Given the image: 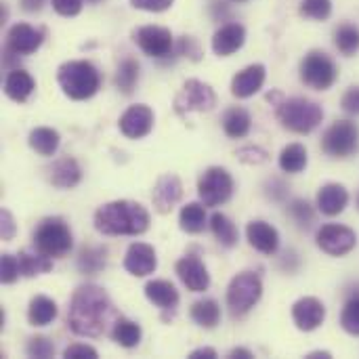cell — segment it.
Returning <instances> with one entry per match:
<instances>
[{
    "instance_id": "22",
    "label": "cell",
    "mask_w": 359,
    "mask_h": 359,
    "mask_svg": "<svg viewBox=\"0 0 359 359\" xmlns=\"http://www.w3.org/2000/svg\"><path fill=\"white\" fill-rule=\"evenodd\" d=\"M80 179H82V168L69 156H65V158L53 162V166H48V181L59 189H72L80 183Z\"/></svg>"
},
{
    "instance_id": "35",
    "label": "cell",
    "mask_w": 359,
    "mask_h": 359,
    "mask_svg": "<svg viewBox=\"0 0 359 359\" xmlns=\"http://www.w3.org/2000/svg\"><path fill=\"white\" fill-rule=\"evenodd\" d=\"M111 339L124 347V349H133L141 343V328L139 324L126 320V318H118L114 328H111Z\"/></svg>"
},
{
    "instance_id": "48",
    "label": "cell",
    "mask_w": 359,
    "mask_h": 359,
    "mask_svg": "<svg viewBox=\"0 0 359 359\" xmlns=\"http://www.w3.org/2000/svg\"><path fill=\"white\" fill-rule=\"evenodd\" d=\"M0 221H2V240H11L15 236V229H17L11 212L8 210H2L0 212Z\"/></svg>"
},
{
    "instance_id": "9",
    "label": "cell",
    "mask_w": 359,
    "mask_h": 359,
    "mask_svg": "<svg viewBox=\"0 0 359 359\" xmlns=\"http://www.w3.org/2000/svg\"><path fill=\"white\" fill-rule=\"evenodd\" d=\"M198 196H200L204 206L215 208V206L227 204L231 200V196H233V179H231V175L221 166L208 168L198 181Z\"/></svg>"
},
{
    "instance_id": "7",
    "label": "cell",
    "mask_w": 359,
    "mask_h": 359,
    "mask_svg": "<svg viewBox=\"0 0 359 359\" xmlns=\"http://www.w3.org/2000/svg\"><path fill=\"white\" fill-rule=\"evenodd\" d=\"M339 78V67L330 55L322 50H311L301 61V80L313 90H328Z\"/></svg>"
},
{
    "instance_id": "52",
    "label": "cell",
    "mask_w": 359,
    "mask_h": 359,
    "mask_svg": "<svg viewBox=\"0 0 359 359\" xmlns=\"http://www.w3.org/2000/svg\"><path fill=\"white\" fill-rule=\"evenodd\" d=\"M313 358H330V353H328V351H324V353H311L309 359H313Z\"/></svg>"
},
{
    "instance_id": "43",
    "label": "cell",
    "mask_w": 359,
    "mask_h": 359,
    "mask_svg": "<svg viewBox=\"0 0 359 359\" xmlns=\"http://www.w3.org/2000/svg\"><path fill=\"white\" fill-rule=\"evenodd\" d=\"M175 50H177L179 55H187L191 61H200V57H202V50H200L198 42H196L191 36H183V38L175 44Z\"/></svg>"
},
{
    "instance_id": "27",
    "label": "cell",
    "mask_w": 359,
    "mask_h": 359,
    "mask_svg": "<svg viewBox=\"0 0 359 359\" xmlns=\"http://www.w3.org/2000/svg\"><path fill=\"white\" fill-rule=\"evenodd\" d=\"M57 303L53 301V299H48V297H34L32 301H29V307H27V320H29V324L32 326H38V328H42V326H48V324H53L55 322V318H57Z\"/></svg>"
},
{
    "instance_id": "32",
    "label": "cell",
    "mask_w": 359,
    "mask_h": 359,
    "mask_svg": "<svg viewBox=\"0 0 359 359\" xmlns=\"http://www.w3.org/2000/svg\"><path fill=\"white\" fill-rule=\"evenodd\" d=\"M307 149L301 143H290L280 154V168L288 175H299L307 168Z\"/></svg>"
},
{
    "instance_id": "53",
    "label": "cell",
    "mask_w": 359,
    "mask_h": 359,
    "mask_svg": "<svg viewBox=\"0 0 359 359\" xmlns=\"http://www.w3.org/2000/svg\"><path fill=\"white\" fill-rule=\"evenodd\" d=\"M86 2H88V4H99L101 0H86Z\"/></svg>"
},
{
    "instance_id": "31",
    "label": "cell",
    "mask_w": 359,
    "mask_h": 359,
    "mask_svg": "<svg viewBox=\"0 0 359 359\" xmlns=\"http://www.w3.org/2000/svg\"><path fill=\"white\" fill-rule=\"evenodd\" d=\"M191 320L200 326V328H206V330H212L219 326L221 322V307L217 301L212 299H204V301H198L191 305Z\"/></svg>"
},
{
    "instance_id": "37",
    "label": "cell",
    "mask_w": 359,
    "mask_h": 359,
    "mask_svg": "<svg viewBox=\"0 0 359 359\" xmlns=\"http://www.w3.org/2000/svg\"><path fill=\"white\" fill-rule=\"evenodd\" d=\"M334 44L345 57H353L359 50V27L353 23H343L334 32Z\"/></svg>"
},
{
    "instance_id": "2",
    "label": "cell",
    "mask_w": 359,
    "mask_h": 359,
    "mask_svg": "<svg viewBox=\"0 0 359 359\" xmlns=\"http://www.w3.org/2000/svg\"><path fill=\"white\" fill-rule=\"evenodd\" d=\"M95 229L103 236H141L149 229V212L130 200H116L103 204L95 212Z\"/></svg>"
},
{
    "instance_id": "4",
    "label": "cell",
    "mask_w": 359,
    "mask_h": 359,
    "mask_svg": "<svg viewBox=\"0 0 359 359\" xmlns=\"http://www.w3.org/2000/svg\"><path fill=\"white\" fill-rule=\"evenodd\" d=\"M278 120L282 122L284 128L297 135H309L313 133L322 120H324V109L305 97H292V99H282L276 105Z\"/></svg>"
},
{
    "instance_id": "21",
    "label": "cell",
    "mask_w": 359,
    "mask_h": 359,
    "mask_svg": "<svg viewBox=\"0 0 359 359\" xmlns=\"http://www.w3.org/2000/svg\"><path fill=\"white\" fill-rule=\"evenodd\" d=\"M246 238L250 242V246L263 255H276L278 252V246H280V236H278V229L271 227L269 223L265 221H252L248 223L246 227Z\"/></svg>"
},
{
    "instance_id": "16",
    "label": "cell",
    "mask_w": 359,
    "mask_h": 359,
    "mask_svg": "<svg viewBox=\"0 0 359 359\" xmlns=\"http://www.w3.org/2000/svg\"><path fill=\"white\" fill-rule=\"evenodd\" d=\"M292 320H294V324H297L299 330L313 332V330H318L324 324V320H326V307L316 297L299 299L292 305Z\"/></svg>"
},
{
    "instance_id": "34",
    "label": "cell",
    "mask_w": 359,
    "mask_h": 359,
    "mask_svg": "<svg viewBox=\"0 0 359 359\" xmlns=\"http://www.w3.org/2000/svg\"><path fill=\"white\" fill-rule=\"evenodd\" d=\"M59 143H61L59 133L53 128L40 126L29 133V147L40 156H53L59 149Z\"/></svg>"
},
{
    "instance_id": "17",
    "label": "cell",
    "mask_w": 359,
    "mask_h": 359,
    "mask_svg": "<svg viewBox=\"0 0 359 359\" xmlns=\"http://www.w3.org/2000/svg\"><path fill=\"white\" fill-rule=\"evenodd\" d=\"M177 276L179 280L187 286V290L191 292H204L210 286V273L206 269V265L200 261V257L196 255H187L181 261H177Z\"/></svg>"
},
{
    "instance_id": "20",
    "label": "cell",
    "mask_w": 359,
    "mask_h": 359,
    "mask_svg": "<svg viewBox=\"0 0 359 359\" xmlns=\"http://www.w3.org/2000/svg\"><path fill=\"white\" fill-rule=\"evenodd\" d=\"M265 76H267V72H265V65H261V63L248 65L246 69L238 72L233 82H231L233 97L248 99V97L257 95L263 88V84H265Z\"/></svg>"
},
{
    "instance_id": "10",
    "label": "cell",
    "mask_w": 359,
    "mask_h": 359,
    "mask_svg": "<svg viewBox=\"0 0 359 359\" xmlns=\"http://www.w3.org/2000/svg\"><path fill=\"white\" fill-rule=\"evenodd\" d=\"M217 105L215 90L202 80H187L179 95L175 97V111L179 116H187L189 111H210Z\"/></svg>"
},
{
    "instance_id": "40",
    "label": "cell",
    "mask_w": 359,
    "mask_h": 359,
    "mask_svg": "<svg viewBox=\"0 0 359 359\" xmlns=\"http://www.w3.org/2000/svg\"><path fill=\"white\" fill-rule=\"evenodd\" d=\"M332 13V2L330 0H303L301 2V15L307 19L324 21Z\"/></svg>"
},
{
    "instance_id": "6",
    "label": "cell",
    "mask_w": 359,
    "mask_h": 359,
    "mask_svg": "<svg viewBox=\"0 0 359 359\" xmlns=\"http://www.w3.org/2000/svg\"><path fill=\"white\" fill-rule=\"evenodd\" d=\"M263 297V282L252 271L238 273L227 288V307L233 316L248 313Z\"/></svg>"
},
{
    "instance_id": "30",
    "label": "cell",
    "mask_w": 359,
    "mask_h": 359,
    "mask_svg": "<svg viewBox=\"0 0 359 359\" xmlns=\"http://www.w3.org/2000/svg\"><path fill=\"white\" fill-rule=\"evenodd\" d=\"M107 265V248L103 246H84L78 255V269L84 276H97Z\"/></svg>"
},
{
    "instance_id": "24",
    "label": "cell",
    "mask_w": 359,
    "mask_h": 359,
    "mask_svg": "<svg viewBox=\"0 0 359 359\" xmlns=\"http://www.w3.org/2000/svg\"><path fill=\"white\" fill-rule=\"evenodd\" d=\"M145 297L149 303H154L158 309H162L164 313H175L179 307V292L177 288L166 282V280H151L145 286Z\"/></svg>"
},
{
    "instance_id": "45",
    "label": "cell",
    "mask_w": 359,
    "mask_h": 359,
    "mask_svg": "<svg viewBox=\"0 0 359 359\" xmlns=\"http://www.w3.org/2000/svg\"><path fill=\"white\" fill-rule=\"evenodd\" d=\"M175 0H130V4L139 11H147V13H162L168 11L172 6Z\"/></svg>"
},
{
    "instance_id": "46",
    "label": "cell",
    "mask_w": 359,
    "mask_h": 359,
    "mask_svg": "<svg viewBox=\"0 0 359 359\" xmlns=\"http://www.w3.org/2000/svg\"><path fill=\"white\" fill-rule=\"evenodd\" d=\"M341 105H343V109H345L347 114L359 116V86H351V88L343 95Z\"/></svg>"
},
{
    "instance_id": "1",
    "label": "cell",
    "mask_w": 359,
    "mask_h": 359,
    "mask_svg": "<svg viewBox=\"0 0 359 359\" xmlns=\"http://www.w3.org/2000/svg\"><path fill=\"white\" fill-rule=\"evenodd\" d=\"M116 309L107 292L95 284L80 286L69 301L67 326L78 337L97 339L116 324Z\"/></svg>"
},
{
    "instance_id": "19",
    "label": "cell",
    "mask_w": 359,
    "mask_h": 359,
    "mask_svg": "<svg viewBox=\"0 0 359 359\" xmlns=\"http://www.w3.org/2000/svg\"><path fill=\"white\" fill-rule=\"evenodd\" d=\"M246 42V29L242 23H225L212 36V50L219 57H229L240 50Z\"/></svg>"
},
{
    "instance_id": "23",
    "label": "cell",
    "mask_w": 359,
    "mask_h": 359,
    "mask_svg": "<svg viewBox=\"0 0 359 359\" xmlns=\"http://www.w3.org/2000/svg\"><path fill=\"white\" fill-rule=\"evenodd\" d=\"M349 204V191L339 185V183H326L318 191V208L326 217H337L341 215Z\"/></svg>"
},
{
    "instance_id": "3",
    "label": "cell",
    "mask_w": 359,
    "mask_h": 359,
    "mask_svg": "<svg viewBox=\"0 0 359 359\" xmlns=\"http://www.w3.org/2000/svg\"><path fill=\"white\" fill-rule=\"evenodd\" d=\"M57 82L65 97L74 101H84L99 90L101 74L90 61H67L59 65Z\"/></svg>"
},
{
    "instance_id": "14",
    "label": "cell",
    "mask_w": 359,
    "mask_h": 359,
    "mask_svg": "<svg viewBox=\"0 0 359 359\" xmlns=\"http://www.w3.org/2000/svg\"><path fill=\"white\" fill-rule=\"evenodd\" d=\"M44 42V29H38L29 23H15L6 34V46L15 55H32Z\"/></svg>"
},
{
    "instance_id": "8",
    "label": "cell",
    "mask_w": 359,
    "mask_h": 359,
    "mask_svg": "<svg viewBox=\"0 0 359 359\" xmlns=\"http://www.w3.org/2000/svg\"><path fill=\"white\" fill-rule=\"evenodd\" d=\"M322 149L330 158L345 160L359 149V128L351 120H339L334 122L322 137Z\"/></svg>"
},
{
    "instance_id": "54",
    "label": "cell",
    "mask_w": 359,
    "mask_h": 359,
    "mask_svg": "<svg viewBox=\"0 0 359 359\" xmlns=\"http://www.w3.org/2000/svg\"><path fill=\"white\" fill-rule=\"evenodd\" d=\"M233 2H248V0H233Z\"/></svg>"
},
{
    "instance_id": "39",
    "label": "cell",
    "mask_w": 359,
    "mask_h": 359,
    "mask_svg": "<svg viewBox=\"0 0 359 359\" xmlns=\"http://www.w3.org/2000/svg\"><path fill=\"white\" fill-rule=\"evenodd\" d=\"M288 212L292 217V221L301 227V229H309L316 221V212L311 208L309 202L305 200H292L290 206H288Z\"/></svg>"
},
{
    "instance_id": "38",
    "label": "cell",
    "mask_w": 359,
    "mask_h": 359,
    "mask_svg": "<svg viewBox=\"0 0 359 359\" xmlns=\"http://www.w3.org/2000/svg\"><path fill=\"white\" fill-rule=\"evenodd\" d=\"M341 326L347 334L359 337V292L347 299L341 313Z\"/></svg>"
},
{
    "instance_id": "44",
    "label": "cell",
    "mask_w": 359,
    "mask_h": 359,
    "mask_svg": "<svg viewBox=\"0 0 359 359\" xmlns=\"http://www.w3.org/2000/svg\"><path fill=\"white\" fill-rule=\"evenodd\" d=\"M50 2H53V8L61 17H76V15H80V11L84 6V0H50Z\"/></svg>"
},
{
    "instance_id": "51",
    "label": "cell",
    "mask_w": 359,
    "mask_h": 359,
    "mask_svg": "<svg viewBox=\"0 0 359 359\" xmlns=\"http://www.w3.org/2000/svg\"><path fill=\"white\" fill-rule=\"evenodd\" d=\"M229 358H233V359H252L255 358V355H252V353H250V351H248V349H233V351H231V353H229Z\"/></svg>"
},
{
    "instance_id": "5",
    "label": "cell",
    "mask_w": 359,
    "mask_h": 359,
    "mask_svg": "<svg viewBox=\"0 0 359 359\" xmlns=\"http://www.w3.org/2000/svg\"><path fill=\"white\" fill-rule=\"evenodd\" d=\"M32 244L38 252L50 259H63L65 255H69L74 246L72 229L61 217H46L34 229Z\"/></svg>"
},
{
    "instance_id": "29",
    "label": "cell",
    "mask_w": 359,
    "mask_h": 359,
    "mask_svg": "<svg viewBox=\"0 0 359 359\" xmlns=\"http://www.w3.org/2000/svg\"><path fill=\"white\" fill-rule=\"evenodd\" d=\"M210 231L217 238V242L225 248H233L240 240V231H238L236 223L223 212H215L210 217Z\"/></svg>"
},
{
    "instance_id": "42",
    "label": "cell",
    "mask_w": 359,
    "mask_h": 359,
    "mask_svg": "<svg viewBox=\"0 0 359 359\" xmlns=\"http://www.w3.org/2000/svg\"><path fill=\"white\" fill-rule=\"evenodd\" d=\"M25 351H27L29 358L48 359L55 355V345H53L46 337H34V339H29Z\"/></svg>"
},
{
    "instance_id": "28",
    "label": "cell",
    "mask_w": 359,
    "mask_h": 359,
    "mask_svg": "<svg viewBox=\"0 0 359 359\" xmlns=\"http://www.w3.org/2000/svg\"><path fill=\"white\" fill-rule=\"evenodd\" d=\"M19 265H21V276L23 278H36V276H42V273H48L53 269V259L38 252L36 248L29 250H21L19 255Z\"/></svg>"
},
{
    "instance_id": "11",
    "label": "cell",
    "mask_w": 359,
    "mask_h": 359,
    "mask_svg": "<svg viewBox=\"0 0 359 359\" xmlns=\"http://www.w3.org/2000/svg\"><path fill=\"white\" fill-rule=\"evenodd\" d=\"M135 44L154 59H166L175 50V38L168 27L162 25H143L133 32Z\"/></svg>"
},
{
    "instance_id": "26",
    "label": "cell",
    "mask_w": 359,
    "mask_h": 359,
    "mask_svg": "<svg viewBox=\"0 0 359 359\" xmlns=\"http://www.w3.org/2000/svg\"><path fill=\"white\" fill-rule=\"evenodd\" d=\"M252 118L244 107H229L223 116V130L229 139H244L250 133Z\"/></svg>"
},
{
    "instance_id": "47",
    "label": "cell",
    "mask_w": 359,
    "mask_h": 359,
    "mask_svg": "<svg viewBox=\"0 0 359 359\" xmlns=\"http://www.w3.org/2000/svg\"><path fill=\"white\" fill-rule=\"evenodd\" d=\"M63 358L67 359H82V358H90V359H97L99 358V353L93 349V347H88V345H72V347H67L65 351H63Z\"/></svg>"
},
{
    "instance_id": "12",
    "label": "cell",
    "mask_w": 359,
    "mask_h": 359,
    "mask_svg": "<svg viewBox=\"0 0 359 359\" xmlns=\"http://www.w3.org/2000/svg\"><path fill=\"white\" fill-rule=\"evenodd\" d=\"M318 246L330 255V257H345L349 255L355 244H358V236L351 227L345 225H337V223H328L318 231Z\"/></svg>"
},
{
    "instance_id": "41",
    "label": "cell",
    "mask_w": 359,
    "mask_h": 359,
    "mask_svg": "<svg viewBox=\"0 0 359 359\" xmlns=\"http://www.w3.org/2000/svg\"><path fill=\"white\" fill-rule=\"evenodd\" d=\"M19 276H21L19 257H13V255L4 252L2 261H0V280H2V284H13V282H17Z\"/></svg>"
},
{
    "instance_id": "13",
    "label": "cell",
    "mask_w": 359,
    "mask_h": 359,
    "mask_svg": "<svg viewBox=\"0 0 359 359\" xmlns=\"http://www.w3.org/2000/svg\"><path fill=\"white\" fill-rule=\"evenodd\" d=\"M154 120H156V116L149 105H143V103L130 105L120 116V133L126 139H143L151 133Z\"/></svg>"
},
{
    "instance_id": "49",
    "label": "cell",
    "mask_w": 359,
    "mask_h": 359,
    "mask_svg": "<svg viewBox=\"0 0 359 359\" xmlns=\"http://www.w3.org/2000/svg\"><path fill=\"white\" fill-rule=\"evenodd\" d=\"M19 4L25 13H38V11H42L46 0H19Z\"/></svg>"
},
{
    "instance_id": "33",
    "label": "cell",
    "mask_w": 359,
    "mask_h": 359,
    "mask_svg": "<svg viewBox=\"0 0 359 359\" xmlns=\"http://www.w3.org/2000/svg\"><path fill=\"white\" fill-rule=\"evenodd\" d=\"M179 225L185 233H202L204 227H206V210H204V204H198V202H189L187 206L181 208V215H179Z\"/></svg>"
},
{
    "instance_id": "25",
    "label": "cell",
    "mask_w": 359,
    "mask_h": 359,
    "mask_svg": "<svg viewBox=\"0 0 359 359\" xmlns=\"http://www.w3.org/2000/svg\"><path fill=\"white\" fill-rule=\"evenodd\" d=\"M36 88V82L34 78L25 72V69H11L6 74V80H4V95L17 103H25L32 93Z\"/></svg>"
},
{
    "instance_id": "36",
    "label": "cell",
    "mask_w": 359,
    "mask_h": 359,
    "mask_svg": "<svg viewBox=\"0 0 359 359\" xmlns=\"http://www.w3.org/2000/svg\"><path fill=\"white\" fill-rule=\"evenodd\" d=\"M139 63L133 57H126L120 61L118 72H116V86L120 88V93L124 95H133L137 82H139Z\"/></svg>"
},
{
    "instance_id": "15",
    "label": "cell",
    "mask_w": 359,
    "mask_h": 359,
    "mask_svg": "<svg viewBox=\"0 0 359 359\" xmlns=\"http://www.w3.org/2000/svg\"><path fill=\"white\" fill-rule=\"evenodd\" d=\"M183 198V183L177 175H162L154 189H151V202H154V208L160 212V215H168Z\"/></svg>"
},
{
    "instance_id": "55",
    "label": "cell",
    "mask_w": 359,
    "mask_h": 359,
    "mask_svg": "<svg viewBox=\"0 0 359 359\" xmlns=\"http://www.w3.org/2000/svg\"><path fill=\"white\" fill-rule=\"evenodd\" d=\"M358 208H359V194H358Z\"/></svg>"
},
{
    "instance_id": "18",
    "label": "cell",
    "mask_w": 359,
    "mask_h": 359,
    "mask_svg": "<svg viewBox=\"0 0 359 359\" xmlns=\"http://www.w3.org/2000/svg\"><path fill=\"white\" fill-rule=\"evenodd\" d=\"M158 267V259H156V250L149 244H133L126 250L124 257V269L135 276V278H145L149 273H154Z\"/></svg>"
},
{
    "instance_id": "50",
    "label": "cell",
    "mask_w": 359,
    "mask_h": 359,
    "mask_svg": "<svg viewBox=\"0 0 359 359\" xmlns=\"http://www.w3.org/2000/svg\"><path fill=\"white\" fill-rule=\"evenodd\" d=\"M191 359H200V358H208V359H215L217 358V351L215 349H210V347H202V349H196L191 355Z\"/></svg>"
}]
</instances>
